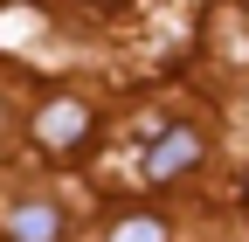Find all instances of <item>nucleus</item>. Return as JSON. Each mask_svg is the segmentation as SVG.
Instances as JSON below:
<instances>
[{
	"label": "nucleus",
	"mask_w": 249,
	"mask_h": 242,
	"mask_svg": "<svg viewBox=\"0 0 249 242\" xmlns=\"http://www.w3.org/2000/svg\"><path fill=\"white\" fill-rule=\"evenodd\" d=\"M90 104H76V97H49L42 111H35V145L42 153H55V159H70L76 145H90Z\"/></svg>",
	"instance_id": "nucleus-1"
},
{
	"label": "nucleus",
	"mask_w": 249,
	"mask_h": 242,
	"mask_svg": "<svg viewBox=\"0 0 249 242\" xmlns=\"http://www.w3.org/2000/svg\"><path fill=\"white\" fill-rule=\"evenodd\" d=\"M194 159H201V132H194V125H173V132H160V138L145 145V166H139V173L152 180V187H166V180H180Z\"/></svg>",
	"instance_id": "nucleus-2"
},
{
	"label": "nucleus",
	"mask_w": 249,
	"mask_h": 242,
	"mask_svg": "<svg viewBox=\"0 0 249 242\" xmlns=\"http://www.w3.org/2000/svg\"><path fill=\"white\" fill-rule=\"evenodd\" d=\"M62 235V215L49 201H14L7 207V242H55Z\"/></svg>",
	"instance_id": "nucleus-3"
},
{
	"label": "nucleus",
	"mask_w": 249,
	"mask_h": 242,
	"mask_svg": "<svg viewBox=\"0 0 249 242\" xmlns=\"http://www.w3.org/2000/svg\"><path fill=\"white\" fill-rule=\"evenodd\" d=\"M111 242H166V222L160 215H118Z\"/></svg>",
	"instance_id": "nucleus-4"
}]
</instances>
